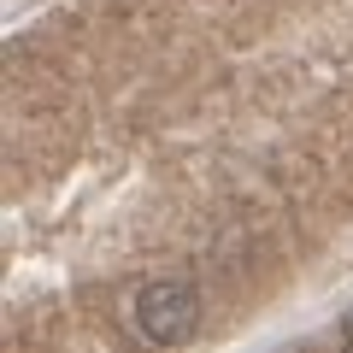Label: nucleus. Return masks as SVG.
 I'll use <instances>...</instances> for the list:
<instances>
[{"instance_id": "1", "label": "nucleus", "mask_w": 353, "mask_h": 353, "mask_svg": "<svg viewBox=\"0 0 353 353\" xmlns=\"http://www.w3.org/2000/svg\"><path fill=\"white\" fill-rule=\"evenodd\" d=\"M130 324H136V336L153 341V347H183V341L201 330V294H194L189 283H176V277H159V283H148V289H136Z\"/></svg>"}, {"instance_id": "2", "label": "nucleus", "mask_w": 353, "mask_h": 353, "mask_svg": "<svg viewBox=\"0 0 353 353\" xmlns=\"http://www.w3.org/2000/svg\"><path fill=\"white\" fill-rule=\"evenodd\" d=\"M341 341H347V347H353V312H347V324H341Z\"/></svg>"}]
</instances>
